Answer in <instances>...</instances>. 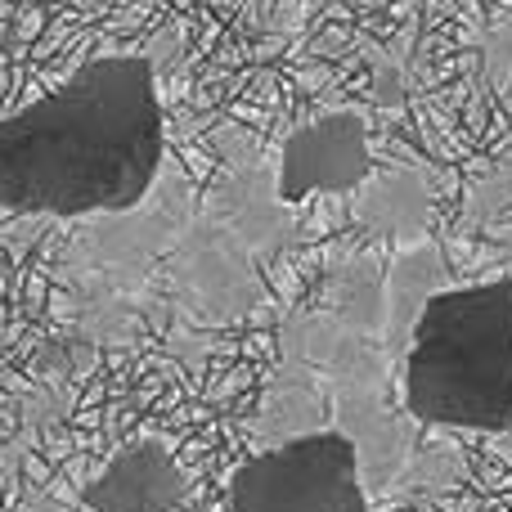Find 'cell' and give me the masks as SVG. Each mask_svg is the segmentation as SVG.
I'll list each match as a JSON object with an SVG mask.
<instances>
[{
	"label": "cell",
	"mask_w": 512,
	"mask_h": 512,
	"mask_svg": "<svg viewBox=\"0 0 512 512\" xmlns=\"http://www.w3.org/2000/svg\"><path fill=\"white\" fill-rule=\"evenodd\" d=\"M185 468L162 436H135L81 490L86 512H176L185 504Z\"/></svg>",
	"instance_id": "cell-5"
},
{
	"label": "cell",
	"mask_w": 512,
	"mask_h": 512,
	"mask_svg": "<svg viewBox=\"0 0 512 512\" xmlns=\"http://www.w3.org/2000/svg\"><path fill=\"white\" fill-rule=\"evenodd\" d=\"M373 171L369 117L360 108H333L310 117L283 140L279 153V198L306 203L315 194H346Z\"/></svg>",
	"instance_id": "cell-4"
},
{
	"label": "cell",
	"mask_w": 512,
	"mask_h": 512,
	"mask_svg": "<svg viewBox=\"0 0 512 512\" xmlns=\"http://www.w3.org/2000/svg\"><path fill=\"white\" fill-rule=\"evenodd\" d=\"M225 512H369L360 445L346 432H306L234 468Z\"/></svg>",
	"instance_id": "cell-3"
},
{
	"label": "cell",
	"mask_w": 512,
	"mask_h": 512,
	"mask_svg": "<svg viewBox=\"0 0 512 512\" xmlns=\"http://www.w3.org/2000/svg\"><path fill=\"white\" fill-rule=\"evenodd\" d=\"M400 391L427 427L512 432V274L427 292Z\"/></svg>",
	"instance_id": "cell-2"
},
{
	"label": "cell",
	"mask_w": 512,
	"mask_h": 512,
	"mask_svg": "<svg viewBox=\"0 0 512 512\" xmlns=\"http://www.w3.org/2000/svg\"><path fill=\"white\" fill-rule=\"evenodd\" d=\"M167 158L158 68L95 54L54 90L0 117V212L117 216L149 198Z\"/></svg>",
	"instance_id": "cell-1"
}]
</instances>
